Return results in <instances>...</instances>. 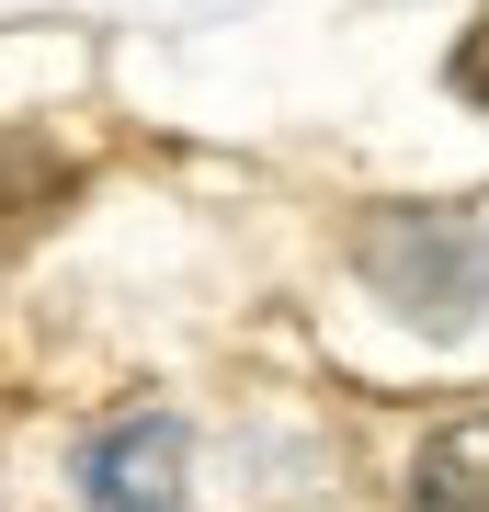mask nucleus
Wrapping results in <instances>:
<instances>
[{
	"label": "nucleus",
	"mask_w": 489,
	"mask_h": 512,
	"mask_svg": "<svg viewBox=\"0 0 489 512\" xmlns=\"http://www.w3.org/2000/svg\"><path fill=\"white\" fill-rule=\"evenodd\" d=\"M353 274L421 342H467L489 319V217H467V205H376L353 228Z\"/></svg>",
	"instance_id": "nucleus-1"
},
{
	"label": "nucleus",
	"mask_w": 489,
	"mask_h": 512,
	"mask_svg": "<svg viewBox=\"0 0 489 512\" xmlns=\"http://www.w3.org/2000/svg\"><path fill=\"white\" fill-rule=\"evenodd\" d=\"M69 478H80V512H182L194 433H182V410H126L69 456Z\"/></svg>",
	"instance_id": "nucleus-2"
},
{
	"label": "nucleus",
	"mask_w": 489,
	"mask_h": 512,
	"mask_svg": "<svg viewBox=\"0 0 489 512\" xmlns=\"http://www.w3.org/2000/svg\"><path fill=\"white\" fill-rule=\"evenodd\" d=\"M410 512H489V410L478 421H444L410 467Z\"/></svg>",
	"instance_id": "nucleus-3"
},
{
	"label": "nucleus",
	"mask_w": 489,
	"mask_h": 512,
	"mask_svg": "<svg viewBox=\"0 0 489 512\" xmlns=\"http://www.w3.org/2000/svg\"><path fill=\"white\" fill-rule=\"evenodd\" d=\"M69 194H80V171L57 160L46 137H0V251H12V239H35Z\"/></svg>",
	"instance_id": "nucleus-4"
},
{
	"label": "nucleus",
	"mask_w": 489,
	"mask_h": 512,
	"mask_svg": "<svg viewBox=\"0 0 489 512\" xmlns=\"http://www.w3.org/2000/svg\"><path fill=\"white\" fill-rule=\"evenodd\" d=\"M444 80H455V103H489V0H478V23H467V35H455Z\"/></svg>",
	"instance_id": "nucleus-5"
}]
</instances>
